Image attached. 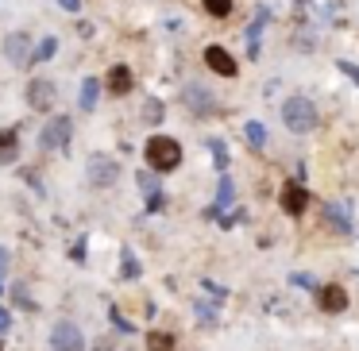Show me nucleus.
Returning <instances> with one entry per match:
<instances>
[{"label":"nucleus","mask_w":359,"mask_h":351,"mask_svg":"<svg viewBox=\"0 0 359 351\" xmlns=\"http://www.w3.org/2000/svg\"><path fill=\"white\" fill-rule=\"evenodd\" d=\"M143 158H147V166L155 174H166V170H174V166L182 163V147L170 139V135H151L147 147H143Z\"/></svg>","instance_id":"f257e3e1"},{"label":"nucleus","mask_w":359,"mask_h":351,"mask_svg":"<svg viewBox=\"0 0 359 351\" xmlns=\"http://www.w3.org/2000/svg\"><path fill=\"white\" fill-rule=\"evenodd\" d=\"M282 120H286V128L294 135H305L317 128V109H313L309 97H290L286 104H282Z\"/></svg>","instance_id":"f03ea898"},{"label":"nucleus","mask_w":359,"mask_h":351,"mask_svg":"<svg viewBox=\"0 0 359 351\" xmlns=\"http://www.w3.org/2000/svg\"><path fill=\"white\" fill-rule=\"evenodd\" d=\"M50 347H55V351H86V336H81L78 324L58 320V324L50 328Z\"/></svg>","instance_id":"7ed1b4c3"},{"label":"nucleus","mask_w":359,"mask_h":351,"mask_svg":"<svg viewBox=\"0 0 359 351\" xmlns=\"http://www.w3.org/2000/svg\"><path fill=\"white\" fill-rule=\"evenodd\" d=\"M86 170H89V186H93V189H109L112 181H116L120 166L112 163L109 155H93V158H89V166H86Z\"/></svg>","instance_id":"20e7f679"},{"label":"nucleus","mask_w":359,"mask_h":351,"mask_svg":"<svg viewBox=\"0 0 359 351\" xmlns=\"http://www.w3.org/2000/svg\"><path fill=\"white\" fill-rule=\"evenodd\" d=\"M32 35L27 32H12L8 39H4V58H8L12 66H32Z\"/></svg>","instance_id":"39448f33"},{"label":"nucleus","mask_w":359,"mask_h":351,"mask_svg":"<svg viewBox=\"0 0 359 351\" xmlns=\"http://www.w3.org/2000/svg\"><path fill=\"white\" fill-rule=\"evenodd\" d=\"M55 97H58V89L50 85L47 78H35L32 85H27V104H32L35 112H50V104H55Z\"/></svg>","instance_id":"423d86ee"},{"label":"nucleus","mask_w":359,"mask_h":351,"mask_svg":"<svg viewBox=\"0 0 359 351\" xmlns=\"http://www.w3.org/2000/svg\"><path fill=\"white\" fill-rule=\"evenodd\" d=\"M305 205H309V189L297 186V181H286V186H282V212H286V216H302Z\"/></svg>","instance_id":"0eeeda50"},{"label":"nucleus","mask_w":359,"mask_h":351,"mask_svg":"<svg viewBox=\"0 0 359 351\" xmlns=\"http://www.w3.org/2000/svg\"><path fill=\"white\" fill-rule=\"evenodd\" d=\"M182 101H186V109L197 112V116H212V112H217L212 93H209V89H201V85H186V97H182Z\"/></svg>","instance_id":"6e6552de"},{"label":"nucleus","mask_w":359,"mask_h":351,"mask_svg":"<svg viewBox=\"0 0 359 351\" xmlns=\"http://www.w3.org/2000/svg\"><path fill=\"white\" fill-rule=\"evenodd\" d=\"M66 139H70V116H55L47 124V132H43V147L47 151H58V147H66Z\"/></svg>","instance_id":"1a4fd4ad"},{"label":"nucleus","mask_w":359,"mask_h":351,"mask_svg":"<svg viewBox=\"0 0 359 351\" xmlns=\"http://www.w3.org/2000/svg\"><path fill=\"white\" fill-rule=\"evenodd\" d=\"M205 62H209L220 78H236V70H240V66H236V58L228 55L224 47H205Z\"/></svg>","instance_id":"9d476101"},{"label":"nucleus","mask_w":359,"mask_h":351,"mask_svg":"<svg viewBox=\"0 0 359 351\" xmlns=\"http://www.w3.org/2000/svg\"><path fill=\"white\" fill-rule=\"evenodd\" d=\"M320 309L325 312H344L348 309V294H344V286H325L320 289Z\"/></svg>","instance_id":"9b49d317"},{"label":"nucleus","mask_w":359,"mask_h":351,"mask_svg":"<svg viewBox=\"0 0 359 351\" xmlns=\"http://www.w3.org/2000/svg\"><path fill=\"white\" fill-rule=\"evenodd\" d=\"M132 85H135L132 70H128V66H112V74H109V89H112V93L124 97V93H132Z\"/></svg>","instance_id":"f8f14e48"},{"label":"nucleus","mask_w":359,"mask_h":351,"mask_svg":"<svg viewBox=\"0 0 359 351\" xmlns=\"http://www.w3.org/2000/svg\"><path fill=\"white\" fill-rule=\"evenodd\" d=\"M16 151H20V132H0V163H12L16 158Z\"/></svg>","instance_id":"ddd939ff"},{"label":"nucleus","mask_w":359,"mask_h":351,"mask_svg":"<svg viewBox=\"0 0 359 351\" xmlns=\"http://www.w3.org/2000/svg\"><path fill=\"white\" fill-rule=\"evenodd\" d=\"M147 351H174V336L170 332H151L147 336Z\"/></svg>","instance_id":"4468645a"},{"label":"nucleus","mask_w":359,"mask_h":351,"mask_svg":"<svg viewBox=\"0 0 359 351\" xmlns=\"http://www.w3.org/2000/svg\"><path fill=\"white\" fill-rule=\"evenodd\" d=\"M140 189L151 197V209H158V181L151 178V174H143V170H140Z\"/></svg>","instance_id":"2eb2a0df"},{"label":"nucleus","mask_w":359,"mask_h":351,"mask_svg":"<svg viewBox=\"0 0 359 351\" xmlns=\"http://www.w3.org/2000/svg\"><path fill=\"white\" fill-rule=\"evenodd\" d=\"M97 78H86V85H81V109H93L97 104Z\"/></svg>","instance_id":"dca6fc26"},{"label":"nucleus","mask_w":359,"mask_h":351,"mask_svg":"<svg viewBox=\"0 0 359 351\" xmlns=\"http://www.w3.org/2000/svg\"><path fill=\"white\" fill-rule=\"evenodd\" d=\"M248 139H251V147H255V151H263L266 132H263V124H259V120H251V124H248Z\"/></svg>","instance_id":"f3484780"},{"label":"nucleus","mask_w":359,"mask_h":351,"mask_svg":"<svg viewBox=\"0 0 359 351\" xmlns=\"http://www.w3.org/2000/svg\"><path fill=\"white\" fill-rule=\"evenodd\" d=\"M201 4H205L209 16H228V12H232V0H201Z\"/></svg>","instance_id":"a211bd4d"},{"label":"nucleus","mask_w":359,"mask_h":351,"mask_svg":"<svg viewBox=\"0 0 359 351\" xmlns=\"http://www.w3.org/2000/svg\"><path fill=\"white\" fill-rule=\"evenodd\" d=\"M55 50H58V43H55V39H47V43H39V50H35V55H32V66H39V62H47V58H50V55H55Z\"/></svg>","instance_id":"6ab92c4d"},{"label":"nucleus","mask_w":359,"mask_h":351,"mask_svg":"<svg viewBox=\"0 0 359 351\" xmlns=\"http://www.w3.org/2000/svg\"><path fill=\"white\" fill-rule=\"evenodd\" d=\"M124 274H128V278H135V274H140V266H135L132 251H124Z\"/></svg>","instance_id":"aec40b11"},{"label":"nucleus","mask_w":359,"mask_h":351,"mask_svg":"<svg viewBox=\"0 0 359 351\" xmlns=\"http://www.w3.org/2000/svg\"><path fill=\"white\" fill-rule=\"evenodd\" d=\"M228 201H232V181L224 178V181H220V209H224Z\"/></svg>","instance_id":"412c9836"},{"label":"nucleus","mask_w":359,"mask_h":351,"mask_svg":"<svg viewBox=\"0 0 359 351\" xmlns=\"http://www.w3.org/2000/svg\"><path fill=\"white\" fill-rule=\"evenodd\" d=\"M294 282H297V286H305V289H313V286H317V282H313L309 274H294Z\"/></svg>","instance_id":"4be33fe9"},{"label":"nucleus","mask_w":359,"mask_h":351,"mask_svg":"<svg viewBox=\"0 0 359 351\" xmlns=\"http://www.w3.org/2000/svg\"><path fill=\"white\" fill-rule=\"evenodd\" d=\"M340 66H344V74H348V78H355V81H359V70H355V66H348V62H340Z\"/></svg>","instance_id":"5701e85b"},{"label":"nucleus","mask_w":359,"mask_h":351,"mask_svg":"<svg viewBox=\"0 0 359 351\" xmlns=\"http://www.w3.org/2000/svg\"><path fill=\"white\" fill-rule=\"evenodd\" d=\"M62 8H70V12H78V8H81V4H78V0H62Z\"/></svg>","instance_id":"b1692460"},{"label":"nucleus","mask_w":359,"mask_h":351,"mask_svg":"<svg viewBox=\"0 0 359 351\" xmlns=\"http://www.w3.org/2000/svg\"><path fill=\"white\" fill-rule=\"evenodd\" d=\"M0 328H8V312L0 309Z\"/></svg>","instance_id":"393cba45"},{"label":"nucleus","mask_w":359,"mask_h":351,"mask_svg":"<svg viewBox=\"0 0 359 351\" xmlns=\"http://www.w3.org/2000/svg\"><path fill=\"white\" fill-rule=\"evenodd\" d=\"M4 263H8V255H4V251H0V266H4Z\"/></svg>","instance_id":"a878e982"}]
</instances>
